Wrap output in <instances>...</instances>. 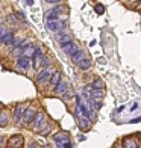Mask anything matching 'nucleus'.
<instances>
[{"instance_id":"obj_29","label":"nucleus","mask_w":141,"mask_h":148,"mask_svg":"<svg viewBox=\"0 0 141 148\" xmlns=\"http://www.w3.org/2000/svg\"><path fill=\"white\" fill-rule=\"evenodd\" d=\"M18 17H20V18H23V20H24V14H23V12H18Z\"/></svg>"},{"instance_id":"obj_2","label":"nucleus","mask_w":141,"mask_h":148,"mask_svg":"<svg viewBox=\"0 0 141 148\" xmlns=\"http://www.w3.org/2000/svg\"><path fill=\"white\" fill-rule=\"evenodd\" d=\"M65 26H67V23L59 21V18L58 20H47V29L52 30V32H59V30H62Z\"/></svg>"},{"instance_id":"obj_15","label":"nucleus","mask_w":141,"mask_h":148,"mask_svg":"<svg viewBox=\"0 0 141 148\" xmlns=\"http://www.w3.org/2000/svg\"><path fill=\"white\" fill-rule=\"evenodd\" d=\"M58 41L61 45L67 44V42H70L71 41V36L68 35V33H62V32H59V35H58Z\"/></svg>"},{"instance_id":"obj_7","label":"nucleus","mask_w":141,"mask_h":148,"mask_svg":"<svg viewBox=\"0 0 141 148\" xmlns=\"http://www.w3.org/2000/svg\"><path fill=\"white\" fill-rule=\"evenodd\" d=\"M26 104H18L15 109H14V115H12V118H14V121L15 123H18L20 119L23 118V113H24V110H26Z\"/></svg>"},{"instance_id":"obj_8","label":"nucleus","mask_w":141,"mask_h":148,"mask_svg":"<svg viewBox=\"0 0 141 148\" xmlns=\"http://www.w3.org/2000/svg\"><path fill=\"white\" fill-rule=\"evenodd\" d=\"M61 47H62V51L65 53V55H68V56H71L76 50H79V49H77V45L73 42V41L67 42V44H64V45H61Z\"/></svg>"},{"instance_id":"obj_21","label":"nucleus","mask_w":141,"mask_h":148,"mask_svg":"<svg viewBox=\"0 0 141 148\" xmlns=\"http://www.w3.org/2000/svg\"><path fill=\"white\" fill-rule=\"evenodd\" d=\"M6 124H8V113L2 112L0 113V127H5Z\"/></svg>"},{"instance_id":"obj_25","label":"nucleus","mask_w":141,"mask_h":148,"mask_svg":"<svg viewBox=\"0 0 141 148\" xmlns=\"http://www.w3.org/2000/svg\"><path fill=\"white\" fill-rule=\"evenodd\" d=\"M62 97H64V100H68V98L71 97V91H70L68 88H67V89H65V92L62 94Z\"/></svg>"},{"instance_id":"obj_3","label":"nucleus","mask_w":141,"mask_h":148,"mask_svg":"<svg viewBox=\"0 0 141 148\" xmlns=\"http://www.w3.org/2000/svg\"><path fill=\"white\" fill-rule=\"evenodd\" d=\"M17 68L23 70V71H28L30 68V58H26L24 55H20L17 58Z\"/></svg>"},{"instance_id":"obj_18","label":"nucleus","mask_w":141,"mask_h":148,"mask_svg":"<svg viewBox=\"0 0 141 148\" xmlns=\"http://www.w3.org/2000/svg\"><path fill=\"white\" fill-rule=\"evenodd\" d=\"M44 121H46V118H44V113H43V112H39L38 115H37V118H35V124H33L37 130H38V127L41 125V124L44 123Z\"/></svg>"},{"instance_id":"obj_22","label":"nucleus","mask_w":141,"mask_h":148,"mask_svg":"<svg viewBox=\"0 0 141 148\" xmlns=\"http://www.w3.org/2000/svg\"><path fill=\"white\" fill-rule=\"evenodd\" d=\"M49 62H50L49 56H46V55H41V68H46V66L49 65Z\"/></svg>"},{"instance_id":"obj_16","label":"nucleus","mask_w":141,"mask_h":148,"mask_svg":"<svg viewBox=\"0 0 141 148\" xmlns=\"http://www.w3.org/2000/svg\"><path fill=\"white\" fill-rule=\"evenodd\" d=\"M77 65H79V68L82 70V71H86V70L91 66V60L86 59V58H84L82 60H79V62H77Z\"/></svg>"},{"instance_id":"obj_23","label":"nucleus","mask_w":141,"mask_h":148,"mask_svg":"<svg viewBox=\"0 0 141 148\" xmlns=\"http://www.w3.org/2000/svg\"><path fill=\"white\" fill-rule=\"evenodd\" d=\"M94 9H96V14H99V15H102L103 12H105V6L99 3V5H96V8H94Z\"/></svg>"},{"instance_id":"obj_5","label":"nucleus","mask_w":141,"mask_h":148,"mask_svg":"<svg viewBox=\"0 0 141 148\" xmlns=\"http://www.w3.org/2000/svg\"><path fill=\"white\" fill-rule=\"evenodd\" d=\"M8 142H9V147H12V148H20V147H23L24 139L21 134H14V136L9 138Z\"/></svg>"},{"instance_id":"obj_14","label":"nucleus","mask_w":141,"mask_h":148,"mask_svg":"<svg viewBox=\"0 0 141 148\" xmlns=\"http://www.w3.org/2000/svg\"><path fill=\"white\" fill-rule=\"evenodd\" d=\"M35 49H37V45H33V44H28L24 47V50H23V55L26 56V58H32L33 56V53H35Z\"/></svg>"},{"instance_id":"obj_11","label":"nucleus","mask_w":141,"mask_h":148,"mask_svg":"<svg viewBox=\"0 0 141 148\" xmlns=\"http://www.w3.org/2000/svg\"><path fill=\"white\" fill-rule=\"evenodd\" d=\"M59 12H61V8H59V6H56V8H53V9H50L49 12H47L46 18H47V20H58V18H59Z\"/></svg>"},{"instance_id":"obj_1","label":"nucleus","mask_w":141,"mask_h":148,"mask_svg":"<svg viewBox=\"0 0 141 148\" xmlns=\"http://www.w3.org/2000/svg\"><path fill=\"white\" fill-rule=\"evenodd\" d=\"M53 140L56 142L58 147H61V148H71L73 144L70 142V134L67 133V132H59L56 133L55 136H53Z\"/></svg>"},{"instance_id":"obj_31","label":"nucleus","mask_w":141,"mask_h":148,"mask_svg":"<svg viewBox=\"0 0 141 148\" xmlns=\"http://www.w3.org/2000/svg\"><path fill=\"white\" fill-rule=\"evenodd\" d=\"M137 2H138V3H141V0H137Z\"/></svg>"},{"instance_id":"obj_6","label":"nucleus","mask_w":141,"mask_h":148,"mask_svg":"<svg viewBox=\"0 0 141 148\" xmlns=\"http://www.w3.org/2000/svg\"><path fill=\"white\" fill-rule=\"evenodd\" d=\"M35 109L33 107H26V110H24V113H23V121L26 124H29V123H32L33 121V118H35Z\"/></svg>"},{"instance_id":"obj_13","label":"nucleus","mask_w":141,"mask_h":148,"mask_svg":"<svg viewBox=\"0 0 141 148\" xmlns=\"http://www.w3.org/2000/svg\"><path fill=\"white\" fill-rule=\"evenodd\" d=\"M70 58H71V62H73V64H77L79 60H82V59L85 58V53H84V50H76Z\"/></svg>"},{"instance_id":"obj_4","label":"nucleus","mask_w":141,"mask_h":148,"mask_svg":"<svg viewBox=\"0 0 141 148\" xmlns=\"http://www.w3.org/2000/svg\"><path fill=\"white\" fill-rule=\"evenodd\" d=\"M52 74H53V70H52V68H43L41 73L38 74L37 80H38L39 83H44V82H47V80H50Z\"/></svg>"},{"instance_id":"obj_30","label":"nucleus","mask_w":141,"mask_h":148,"mask_svg":"<svg viewBox=\"0 0 141 148\" xmlns=\"http://www.w3.org/2000/svg\"><path fill=\"white\" fill-rule=\"evenodd\" d=\"M26 3H28V5H32L33 2H32V0H26Z\"/></svg>"},{"instance_id":"obj_19","label":"nucleus","mask_w":141,"mask_h":148,"mask_svg":"<svg viewBox=\"0 0 141 148\" xmlns=\"http://www.w3.org/2000/svg\"><path fill=\"white\" fill-rule=\"evenodd\" d=\"M123 147H126V148H135V147H137V142H135V139H131V138L124 139V142H123Z\"/></svg>"},{"instance_id":"obj_27","label":"nucleus","mask_w":141,"mask_h":148,"mask_svg":"<svg viewBox=\"0 0 141 148\" xmlns=\"http://www.w3.org/2000/svg\"><path fill=\"white\" fill-rule=\"evenodd\" d=\"M59 2H61V0H47V3H50V5H56Z\"/></svg>"},{"instance_id":"obj_17","label":"nucleus","mask_w":141,"mask_h":148,"mask_svg":"<svg viewBox=\"0 0 141 148\" xmlns=\"http://www.w3.org/2000/svg\"><path fill=\"white\" fill-rule=\"evenodd\" d=\"M59 80H61V73H59V71H53L52 77H50V80H49L50 85H52V86H55V85L59 82Z\"/></svg>"},{"instance_id":"obj_24","label":"nucleus","mask_w":141,"mask_h":148,"mask_svg":"<svg viewBox=\"0 0 141 148\" xmlns=\"http://www.w3.org/2000/svg\"><path fill=\"white\" fill-rule=\"evenodd\" d=\"M20 42H21V39H20V38H14V39H12V42H11V49H15V47H18Z\"/></svg>"},{"instance_id":"obj_28","label":"nucleus","mask_w":141,"mask_h":148,"mask_svg":"<svg viewBox=\"0 0 141 148\" xmlns=\"http://www.w3.org/2000/svg\"><path fill=\"white\" fill-rule=\"evenodd\" d=\"M5 35V27H3V26H0V38H2Z\"/></svg>"},{"instance_id":"obj_12","label":"nucleus","mask_w":141,"mask_h":148,"mask_svg":"<svg viewBox=\"0 0 141 148\" xmlns=\"http://www.w3.org/2000/svg\"><path fill=\"white\" fill-rule=\"evenodd\" d=\"M90 97L96 101H100L103 98V89H97V88H93L91 92H90Z\"/></svg>"},{"instance_id":"obj_9","label":"nucleus","mask_w":141,"mask_h":148,"mask_svg":"<svg viewBox=\"0 0 141 148\" xmlns=\"http://www.w3.org/2000/svg\"><path fill=\"white\" fill-rule=\"evenodd\" d=\"M67 88H68V83H67L65 80H59V82H58L55 86H53V91H55V94H59V95H62Z\"/></svg>"},{"instance_id":"obj_20","label":"nucleus","mask_w":141,"mask_h":148,"mask_svg":"<svg viewBox=\"0 0 141 148\" xmlns=\"http://www.w3.org/2000/svg\"><path fill=\"white\" fill-rule=\"evenodd\" d=\"M91 86H93V88H97V89H103L105 83H103L102 79H96V80H94V82L91 83Z\"/></svg>"},{"instance_id":"obj_26","label":"nucleus","mask_w":141,"mask_h":148,"mask_svg":"<svg viewBox=\"0 0 141 148\" xmlns=\"http://www.w3.org/2000/svg\"><path fill=\"white\" fill-rule=\"evenodd\" d=\"M6 20H8V23H15L17 21L15 15H8V18H6Z\"/></svg>"},{"instance_id":"obj_10","label":"nucleus","mask_w":141,"mask_h":148,"mask_svg":"<svg viewBox=\"0 0 141 148\" xmlns=\"http://www.w3.org/2000/svg\"><path fill=\"white\" fill-rule=\"evenodd\" d=\"M14 38H15V32H12V30L5 32V35L0 38V42H2L3 45H11V42H12Z\"/></svg>"}]
</instances>
